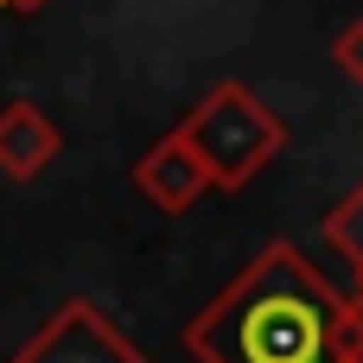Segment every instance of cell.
I'll return each instance as SVG.
<instances>
[{
    "mask_svg": "<svg viewBox=\"0 0 363 363\" xmlns=\"http://www.w3.org/2000/svg\"><path fill=\"white\" fill-rule=\"evenodd\" d=\"M345 319L351 300L306 255L268 249L185 325V351L204 363H345Z\"/></svg>",
    "mask_w": 363,
    "mask_h": 363,
    "instance_id": "cell-1",
    "label": "cell"
},
{
    "mask_svg": "<svg viewBox=\"0 0 363 363\" xmlns=\"http://www.w3.org/2000/svg\"><path fill=\"white\" fill-rule=\"evenodd\" d=\"M134 185H140L160 211H191V198L211 185V172H204V160L191 153L185 134H166V140L134 166Z\"/></svg>",
    "mask_w": 363,
    "mask_h": 363,
    "instance_id": "cell-4",
    "label": "cell"
},
{
    "mask_svg": "<svg viewBox=\"0 0 363 363\" xmlns=\"http://www.w3.org/2000/svg\"><path fill=\"white\" fill-rule=\"evenodd\" d=\"M13 363H140V351L96 313V306H83V300H70L26 351Z\"/></svg>",
    "mask_w": 363,
    "mask_h": 363,
    "instance_id": "cell-3",
    "label": "cell"
},
{
    "mask_svg": "<svg viewBox=\"0 0 363 363\" xmlns=\"http://www.w3.org/2000/svg\"><path fill=\"white\" fill-rule=\"evenodd\" d=\"M332 57H338L345 77H357V83H363V19H351V26L332 38Z\"/></svg>",
    "mask_w": 363,
    "mask_h": 363,
    "instance_id": "cell-7",
    "label": "cell"
},
{
    "mask_svg": "<svg viewBox=\"0 0 363 363\" xmlns=\"http://www.w3.org/2000/svg\"><path fill=\"white\" fill-rule=\"evenodd\" d=\"M325 236H332V242H338V249L363 268V185L338 204V211H332V217H325Z\"/></svg>",
    "mask_w": 363,
    "mask_h": 363,
    "instance_id": "cell-6",
    "label": "cell"
},
{
    "mask_svg": "<svg viewBox=\"0 0 363 363\" xmlns=\"http://www.w3.org/2000/svg\"><path fill=\"white\" fill-rule=\"evenodd\" d=\"M51 153H57V128H51L32 102H13V108L0 115V172H6V179H32Z\"/></svg>",
    "mask_w": 363,
    "mask_h": 363,
    "instance_id": "cell-5",
    "label": "cell"
},
{
    "mask_svg": "<svg viewBox=\"0 0 363 363\" xmlns=\"http://www.w3.org/2000/svg\"><path fill=\"white\" fill-rule=\"evenodd\" d=\"M345 363H363V300H351V319H345Z\"/></svg>",
    "mask_w": 363,
    "mask_h": 363,
    "instance_id": "cell-8",
    "label": "cell"
},
{
    "mask_svg": "<svg viewBox=\"0 0 363 363\" xmlns=\"http://www.w3.org/2000/svg\"><path fill=\"white\" fill-rule=\"evenodd\" d=\"M179 134H185L191 153L204 160L211 185H242V179L262 172V166L274 160V147H281V121H274L242 83L211 89V102H204Z\"/></svg>",
    "mask_w": 363,
    "mask_h": 363,
    "instance_id": "cell-2",
    "label": "cell"
}]
</instances>
